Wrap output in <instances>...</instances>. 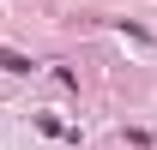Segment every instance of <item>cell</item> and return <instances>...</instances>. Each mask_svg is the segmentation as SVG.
Returning <instances> with one entry per match:
<instances>
[{
    "instance_id": "obj_1",
    "label": "cell",
    "mask_w": 157,
    "mask_h": 150,
    "mask_svg": "<svg viewBox=\"0 0 157 150\" xmlns=\"http://www.w3.org/2000/svg\"><path fill=\"white\" fill-rule=\"evenodd\" d=\"M0 66H6V72H30V60H24L18 48H0Z\"/></svg>"
}]
</instances>
